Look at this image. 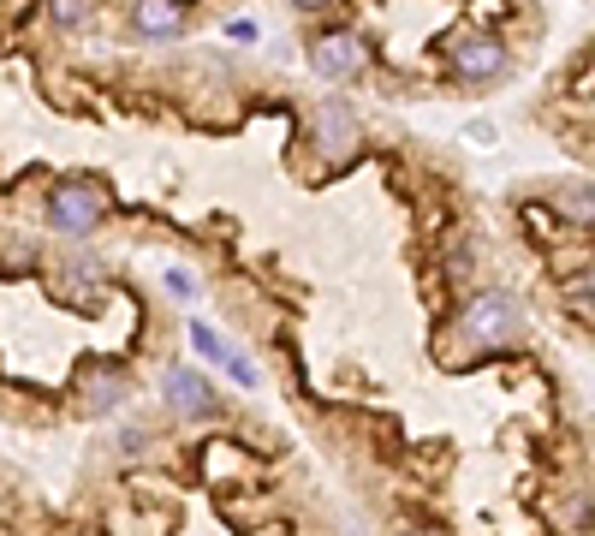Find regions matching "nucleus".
Masks as SVG:
<instances>
[{
	"label": "nucleus",
	"instance_id": "12",
	"mask_svg": "<svg viewBox=\"0 0 595 536\" xmlns=\"http://www.w3.org/2000/svg\"><path fill=\"white\" fill-rule=\"evenodd\" d=\"M292 7H298V12H328L334 0H292Z\"/></svg>",
	"mask_w": 595,
	"mask_h": 536
},
{
	"label": "nucleus",
	"instance_id": "6",
	"mask_svg": "<svg viewBox=\"0 0 595 536\" xmlns=\"http://www.w3.org/2000/svg\"><path fill=\"white\" fill-rule=\"evenodd\" d=\"M131 30L149 42H173L185 37V0H137L131 7Z\"/></svg>",
	"mask_w": 595,
	"mask_h": 536
},
{
	"label": "nucleus",
	"instance_id": "7",
	"mask_svg": "<svg viewBox=\"0 0 595 536\" xmlns=\"http://www.w3.org/2000/svg\"><path fill=\"white\" fill-rule=\"evenodd\" d=\"M162 393H167V411H179V418H208L215 411V388L197 370H167Z\"/></svg>",
	"mask_w": 595,
	"mask_h": 536
},
{
	"label": "nucleus",
	"instance_id": "4",
	"mask_svg": "<svg viewBox=\"0 0 595 536\" xmlns=\"http://www.w3.org/2000/svg\"><path fill=\"white\" fill-rule=\"evenodd\" d=\"M447 66H452V78H465V84H488V78H506V48L495 42V37H459L452 42V55H447Z\"/></svg>",
	"mask_w": 595,
	"mask_h": 536
},
{
	"label": "nucleus",
	"instance_id": "2",
	"mask_svg": "<svg viewBox=\"0 0 595 536\" xmlns=\"http://www.w3.org/2000/svg\"><path fill=\"white\" fill-rule=\"evenodd\" d=\"M465 334L477 345H513L524 334V304L513 292H482V299H470V310H465Z\"/></svg>",
	"mask_w": 595,
	"mask_h": 536
},
{
	"label": "nucleus",
	"instance_id": "8",
	"mask_svg": "<svg viewBox=\"0 0 595 536\" xmlns=\"http://www.w3.org/2000/svg\"><path fill=\"white\" fill-rule=\"evenodd\" d=\"M48 19H55L60 30H72V25L90 19V0H48Z\"/></svg>",
	"mask_w": 595,
	"mask_h": 536
},
{
	"label": "nucleus",
	"instance_id": "5",
	"mask_svg": "<svg viewBox=\"0 0 595 536\" xmlns=\"http://www.w3.org/2000/svg\"><path fill=\"white\" fill-rule=\"evenodd\" d=\"M310 137H316V149L328 162H340L345 149H358V114L345 101H316L310 108Z\"/></svg>",
	"mask_w": 595,
	"mask_h": 536
},
{
	"label": "nucleus",
	"instance_id": "10",
	"mask_svg": "<svg viewBox=\"0 0 595 536\" xmlns=\"http://www.w3.org/2000/svg\"><path fill=\"white\" fill-rule=\"evenodd\" d=\"M191 340H197V352H208V358H226V345L215 340V334H208V328L197 322V328H191Z\"/></svg>",
	"mask_w": 595,
	"mask_h": 536
},
{
	"label": "nucleus",
	"instance_id": "9",
	"mask_svg": "<svg viewBox=\"0 0 595 536\" xmlns=\"http://www.w3.org/2000/svg\"><path fill=\"white\" fill-rule=\"evenodd\" d=\"M221 364H226V376H233V382H238V388H256V370H251V358L226 352V358H221Z\"/></svg>",
	"mask_w": 595,
	"mask_h": 536
},
{
	"label": "nucleus",
	"instance_id": "3",
	"mask_svg": "<svg viewBox=\"0 0 595 536\" xmlns=\"http://www.w3.org/2000/svg\"><path fill=\"white\" fill-rule=\"evenodd\" d=\"M363 60H370V42H363L358 30H345V25L322 30V37L310 42V72L316 78H358Z\"/></svg>",
	"mask_w": 595,
	"mask_h": 536
},
{
	"label": "nucleus",
	"instance_id": "11",
	"mask_svg": "<svg viewBox=\"0 0 595 536\" xmlns=\"http://www.w3.org/2000/svg\"><path fill=\"white\" fill-rule=\"evenodd\" d=\"M226 37H233V42H251V37H256V25H251V19H238V25H226Z\"/></svg>",
	"mask_w": 595,
	"mask_h": 536
},
{
	"label": "nucleus",
	"instance_id": "1",
	"mask_svg": "<svg viewBox=\"0 0 595 536\" xmlns=\"http://www.w3.org/2000/svg\"><path fill=\"white\" fill-rule=\"evenodd\" d=\"M101 215H108V192H101L96 179H60L55 192H48V227H60L72 238L96 233Z\"/></svg>",
	"mask_w": 595,
	"mask_h": 536
},
{
	"label": "nucleus",
	"instance_id": "13",
	"mask_svg": "<svg viewBox=\"0 0 595 536\" xmlns=\"http://www.w3.org/2000/svg\"><path fill=\"white\" fill-rule=\"evenodd\" d=\"M411 536H429V530H411Z\"/></svg>",
	"mask_w": 595,
	"mask_h": 536
}]
</instances>
